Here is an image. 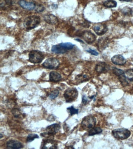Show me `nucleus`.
Instances as JSON below:
<instances>
[{"label":"nucleus","instance_id":"nucleus-1","mask_svg":"<svg viewBox=\"0 0 133 149\" xmlns=\"http://www.w3.org/2000/svg\"><path fill=\"white\" fill-rule=\"evenodd\" d=\"M75 45L70 42L60 43L52 46L51 51L56 54H64L74 47Z\"/></svg>","mask_w":133,"mask_h":149},{"label":"nucleus","instance_id":"nucleus-2","mask_svg":"<svg viewBox=\"0 0 133 149\" xmlns=\"http://www.w3.org/2000/svg\"><path fill=\"white\" fill-rule=\"evenodd\" d=\"M40 22V18L39 16H30L25 19L24 21V25L27 30H31L37 27Z\"/></svg>","mask_w":133,"mask_h":149},{"label":"nucleus","instance_id":"nucleus-3","mask_svg":"<svg viewBox=\"0 0 133 149\" xmlns=\"http://www.w3.org/2000/svg\"><path fill=\"white\" fill-rule=\"evenodd\" d=\"M96 120L92 115H89L85 117L81 122V126L84 130H90L95 126Z\"/></svg>","mask_w":133,"mask_h":149},{"label":"nucleus","instance_id":"nucleus-4","mask_svg":"<svg viewBox=\"0 0 133 149\" xmlns=\"http://www.w3.org/2000/svg\"><path fill=\"white\" fill-rule=\"evenodd\" d=\"M44 58V54L38 50H32L29 54V61L33 63H39L42 61Z\"/></svg>","mask_w":133,"mask_h":149},{"label":"nucleus","instance_id":"nucleus-5","mask_svg":"<svg viewBox=\"0 0 133 149\" xmlns=\"http://www.w3.org/2000/svg\"><path fill=\"white\" fill-rule=\"evenodd\" d=\"M78 96L77 90L75 88H70L66 90L64 94L66 102H71L75 101Z\"/></svg>","mask_w":133,"mask_h":149},{"label":"nucleus","instance_id":"nucleus-6","mask_svg":"<svg viewBox=\"0 0 133 149\" xmlns=\"http://www.w3.org/2000/svg\"><path fill=\"white\" fill-rule=\"evenodd\" d=\"M112 134L115 138L121 140L128 138L131 134L130 132L124 128L115 129L112 131Z\"/></svg>","mask_w":133,"mask_h":149},{"label":"nucleus","instance_id":"nucleus-7","mask_svg":"<svg viewBox=\"0 0 133 149\" xmlns=\"http://www.w3.org/2000/svg\"><path fill=\"white\" fill-rule=\"evenodd\" d=\"M60 63L59 60L55 58H49L45 60L43 64V66L49 69H56L59 68Z\"/></svg>","mask_w":133,"mask_h":149},{"label":"nucleus","instance_id":"nucleus-8","mask_svg":"<svg viewBox=\"0 0 133 149\" xmlns=\"http://www.w3.org/2000/svg\"><path fill=\"white\" fill-rule=\"evenodd\" d=\"M80 36L84 40L89 44H91L95 41L96 37L91 32L89 31H84L80 33Z\"/></svg>","mask_w":133,"mask_h":149},{"label":"nucleus","instance_id":"nucleus-9","mask_svg":"<svg viewBox=\"0 0 133 149\" xmlns=\"http://www.w3.org/2000/svg\"><path fill=\"white\" fill-rule=\"evenodd\" d=\"M108 30L107 26L101 23H98L93 27V30L99 36H102L107 32Z\"/></svg>","mask_w":133,"mask_h":149},{"label":"nucleus","instance_id":"nucleus-10","mask_svg":"<svg viewBox=\"0 0 133 149\" xmlns=\"http://www.w3.org/2000/svg\"><path fill=\"white\" fill-rule=\"evenodd\" d=\"M6 146L8 149H21L23 148V145L21 142L12 139L8 141Z\"/></svg>","mask_w":133,"mask_h":149},{"label":"nucleus","instance_id":"nucleus-11","mask_svg":"<svg viewBox=\"0 0 133 149\" xmlns=\"http://www.w3.org/2000/svg\"><path fill=\"white\" fill-rule=\"evenodd\" d=\"M111 61L113 63L117 65H123L126 63L127 60L121 55H116L112 57Z\"/></svg>","mask_w":133,"mask_h":149},{"label":"nucleus","instance_id":"nucleus-12","mask_svg":"<svg viewBox=\"0 0 133 149\" xmlns=\"http://www.w3.org/2000/svg\"><path fill=\"white\" fill-rule=\"evenodd\" d=\"M20 6L28 10H32L35 9L36 5L34 2H28L24 0H20L19 2Z\"/></svg>","mask_w":133,"mask_h":149},{"label":"nucleus","instance_id":"nucleus-13","mask_svg":"<svg viewBox=\"0 0 133 149\" xmlns=\"http://www.w3.org/2000/svg\"><path fill=\"white\" fill-rule=\"evenodd\" d=\"M41 148H57L56 145L52 141V139L44 140L42 143Z\"/></svg>","mask_w":133,"mask_h":149},{"label":"nucleus","instance_id":"nucleus-14","mask_svg":"<svg viewBox=\"0 0 133 149\" xmlns=\"http://www.w3.org/2000/svg\"><path fill=\"white\" fill-rule=\"evenodd\" d=\"M61 126L58 123H54L49 126L46 128V132L49 133L54 134L60 130Z\"/></svg>","mask_w":133,"mask_h":149},{"label":"nucleus","instance_id":"nucleus-15","mask_svg":"<svg viewBox=\"0 0 133 149\" xmlns=\"http://www.w3.org/2000/svg\"><path fill=\"white\" fill-rule=\"evenodd\" d=\"M44 19L46 23L52 25L56 24L58 22V17L53 15H45L44 17Z\"/></svg>","mask_w":133,"mask_h":149},{"label":"nucleus","instance_id":"nucleus-16","mask_svg":"<svg viewBox=\"0 0 133 149\" xmlns=\"http://www.w3.org/2000/svg\"><path fill=\"white\" fill-rule=\"evenodd\" d=\"M61 75L59 73L56 72H52L50 73L49 80L51 81L57 82L61 80Z\"/></svg>","mask_w":133,"mask_h":149},{"label":"nucleus","instance_id":"nucleus-17","mask_svg":"<svg viewBox=\"0 0 133 149\" xmlns=\"http://www.w3.org/2000/svg\"><path fill=\"white\" fill-rule=\"evenodd\" d=\"M108 42V39L107 38H101L99 39L98 42V45L100 50H102L105 49L107 46Z\"/></svg>","mask_w":133,"mask_h":149},{"label":"nucleus","instance_id":"nucleus-18","mask_svg":"<svg viewBox=\"0 0 133 149\" xmlns=\"http://www.w3.org/2000/svg\"><path fill=\"white\" fill-rule=\"evenodd\" d=\"M106 64L105 62H100L96 66L95 70L98 73H101L106 70Z\"/></svg>","mask_w":133,"mask_h":149},{"label":"nucleus","instance_id":"nucleus-19","mask_svg":"<svg viewBox=\"0 0 133 149\" xmlns=\"http://www.w3.org/2000/svg\"><path fill=\"white\" fill-rule=\"evenodd\" d=\"M102 132V130L99 127H94L90 129L88 135L89 136H94V135L97 134L101 133Z\"/></svg>","mask_w":133,"mask_h":149},{"label":"nucleus","instance_id":"nucleus-20","mask_svg":"<svg viewBox=\"0 0 133 149\" xmlns=\"http://www.w3.org/2000/svg\"><path fill=\"white\" fill-rule=\"evenodd\" d=\"M12 2L11 0H1V8H6L12 5Z\"/></svg>","mask_w":133,"mask_h":149},{"label":"nucleus","instance_id":"nucleus-21","mask_svg":"<svg viewBox=\"0 0 133 149\" xmlns=\"http://www.w3.org/2000/svg\"><path fill=\"white\" fill-rule=\"evenodd\" d=\"M103 5L105 6L108 7V8H113L116 7L117 3L115 1L109 0V1H105L103 3Z\"/></svg>","mask_w":133,"mask_h":149},{"label":"nucleus","instance_id":"nucleus-22","mask_svg":"<svg viewBox=\"0 0 133 149\" xmlns=\"http://www.w3.org/2000/svg\"><path fill=\"white\" fill-rule=\"evenodd\" d=\"M118 79L122 86H125L128 85V82L127 81V78L125 76V74L119 76Z\"/></svg>","mask_w":133,"mask_h":149},{"label":"nucleus","instance_id":"nucleus-23","mask_svg":"<svg viewBox=\"0 0 133 149\" xmlns=\"http://www.w3.org/2000/svg\"><path fill=\"white\" fill-rule=\"evenodd\" d=\"M125 74L126 78L128 80L133 81V69L128 70L125 72Z\"/></svg>","mask_w":133,"mask_h":149},{"label":"nucleus","instance_id":"nucleus-24","mask_svg":"<svg viewBox=\"0 0 133 149\" xmlns=\"http://www.w3.org/2000/svg\"><path fill=\"white\" fill-rule=\"evenodd\" d=\"M39 138V136H38L37 134H29L27 138V142L30 143V142H32V141L34 140L35 139Z\"/></svg>","mask_w":133,"mask_h":149},{"label":"nucleus","instance_id":"nucleus-25","mask_svg":"<svg viewBox=\"0 0 133 149\" xmlns=\"http://www.w3.org/2000/svg\"><path fill=\"white\" fill-rule=\"evenodd\" d=\"M59 91L58 90H54L50 93L49 95V97L51 100H54L59 95Z\"/></svg>","mask_w":133,"mask_h":149},{"label":"nucleus","instance_id":"nucleus-26","mask_svg":"<svg viewBox=\"0 0 133 149\" xmlns=\"http://www.w3.org/2000/svg\"><path fill=\"white\" fill-rule=\"evenodd\" d=\"M67 109L69 112L71 116L75 114H78L79 113V109H75L73 106L68 108Z\"/></svg>","mask_w":133,"mask_h":149},{"label":"nucleus","instance_id":"nucleus-27","mask_svg":"<svg viewBox=\"0 0 133 149\" xmlns=\"http://www.w3.org/2000/svg\"><path fill=\"white\" fill-rule=\"evenodd\" d=\"M113 70L114 74L118 76V77L125 74L124 72L122 70L116 68H113Z\"/></svg>","mask_w":133,"mask_h":149},{"label":"nucleus","instance_id":"nucleus-28","mask_svg":"<svg viewBox=\"0 0 133 149\" xmlns=\"http://www.w3.org/2000/svg\"><path fill=\"white\" fill-rule=\"evenodd\" d=\"M122 13L125 15H128V16L131 15L133 13L132 10L128 7H125V8H124L122 9Z\"/></svg>","mask_w":133,"mask_h":149},{"label":"nucleus","instance_id":"nucleus-29","mask_svg":"<svg viewBox=\"0 0 133 149\" xmlns=\"http://www.w3.org/2000/svg\"><path fill=\"white\" fill-rule=\"evenodd\" d=\"M35 10L37 13H40L44 11V7L41 4L38 5V6H36L35 8Z\"/></svg>","mask_w":133,"mask_h":149},{"label":"nucleus","instance_id":"nucleus-30","mask_svg":"<svg viewBox=\"0 0 133 149\" xmlns=\"http://www.w3.org/2000/svg\"><path fill=\"white\" fill-rule=\"evenodd\" d=\"M80 79L81 80H88V77L86 74H83V75H78L76 77V79Z\"/></svg>","mask_w":133,"mask_h":149},{"label":"nucleus","instance_id":"nucleus-31","mask_svg":"<svg viewBox=\"0 0 133 149\" xmlns=\"http://www.w3.org/2000/svg\"><path fill=\"white\" fill-rule=\"evenodd\" d=\"M87 52H89L91 54L94 56H97L99 54V53L95 50L91 49H89L88 50H87Z\"/></svg>","mask_w":133,"mask_h":149},{"label":"nucleus","instance_id":"nucleus-32","mask_svg":"<svg viewBox=\"0 0 133 149\" xmlns=\"http://www.w3.org/2000/svg\"><path fill=\"white\" fill-rule=\"evenodd\" d=\"M82 103H83L84 104H86L87 103V101H88L87 97H86V96H84V95H83L82 97Z\"/></svg>","mask_w":133,"mask_h":149},{"label":"nucleus","instance_id":"nucleus-33","mask_svg":"<svg viewBox=\"0 0 133 149\" xmlns=\"http://www.w3.org/2000/svg\"><path fill=\"white\" fill-rule=\"evenodd\" d=\"M75 40L78 42H80L82 43H84V42H83L82 40H81L78 39V38H77V39H76Z\"/></svg>","mask_w":133,"mask_h":149},{"label":"nucleus","instance_id":"nucleus-34","mask_svg":"<svg viewBox=\"0 0 133 149\" xmlns=\"http://www.w3.org/2000/svg\"><path fill=\"white\" fill-rule=\"evenodd\" d=\"M120 1H126V2H130V1H132V0H120Z\"/></svg>","mask_w":133,"mask_h":149},{"label":"nucleus","instance_id":"nucleus-35","mask_svg":"<svg viewBox=\"0 0 133 149\" xmlns=\"http://www.w3.org/2000/svg\"><path fill=\"white\" fill-rule=\"evenodd\" d=\"M1 136H0V138L1 139L2 138V137H3V135L2 134H1Z\"/></svg>","mask_w":133,"mask_h":149}]
</instances>
